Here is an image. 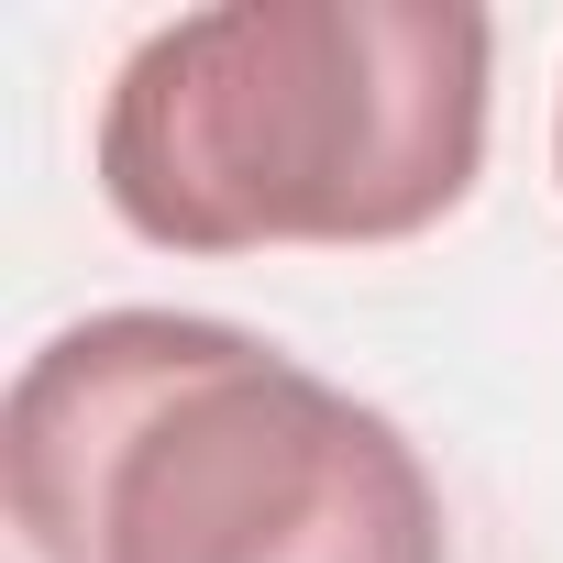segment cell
<instances>
[{
	"label": "cell",
	"mask_w": 563,
	"mask_h": 563,
	"mask_svg": "<svg viewBox=\"0 0 563 563\" xmlns=\"http://www.w3.org/2000/svg\"><path fill=\"white\" fill-rule=\"evenodd\" d=\"M497 23L464 0H210L100 89V199L155 254H354L486 177Z\"/></svg>",
	"instance_id": "obj_2"
},
{
	"label": "cell",
	"mask_w": 563,
	"mask_h": 563,
	"mask_svg": "<svg viewBox=\"0 0 563 563\" xmlns=\"http://www.w3.org/2000/svg\"><path fill=\"white\" fill-rule=\"evenodd\" d=\"M23 563H453L420 442L210 310H89L0 398Z\"/></svg>",
	"instance_id": "obj_1"
},
{
	"label": "cell",
	"mask_w": 563,
	"mask_h": 563,
	"mask_svg": "<svg viewBox=\"0 0 563 563\" xmlns=\"http://www.w3.org/2000/svg\"><path fill=\"white\" fill-rule=\"evenodd\" d=\"M552 177H563V100H552Z\"/></svg>",
	"instance_id": "obj_3"
}]
</instances>
